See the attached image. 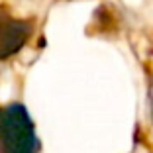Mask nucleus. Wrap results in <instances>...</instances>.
<instances>
[{
  "label": "nucleus",
  "instance_id": "obj_1",
  "mask_svg": "<svg viewBox=\"0 0 153 153\" xmlns=\"http://www.w3.org/2000/svg\"><path fill=\"white\" fill-rule=\"evenodd\" d=\"M33 124L22 104L0 108V153H36Z\"/></svg>",
  "mask_w": 153,
  "mask_h": 153
},
{
  "label": "nucleus",
  "instance_id": "obj_2",
  "mask_svg": "<svg viewBox=\"0 0 153 153\" xmlns=\"http://www.w3.org/2000/svg\"><path fill=\"white\" fill-rule=\"evenodd\" d=\"M32 33V26L27 22L10 18L4 10L0 8V59H6L20 51L24 43Z\"/></svg>",
  "mask_w": 153,
  "mask_h": 153
},
{
  "label": "nucleus",
  "instance_id": "obj_3",
  "mask_svg": "<svg viewBox=\"0 0 153 153\" xmlns=\"http://www.w3.org/2000/svg\"><path fill=\"white\" fill-rule=\"evenodd\" d=\"M149 114H151V120H153V85L149 88Z\"/></svg>",
  "mask_w": 153,
  "mask_h": 153
}]
</instances>
